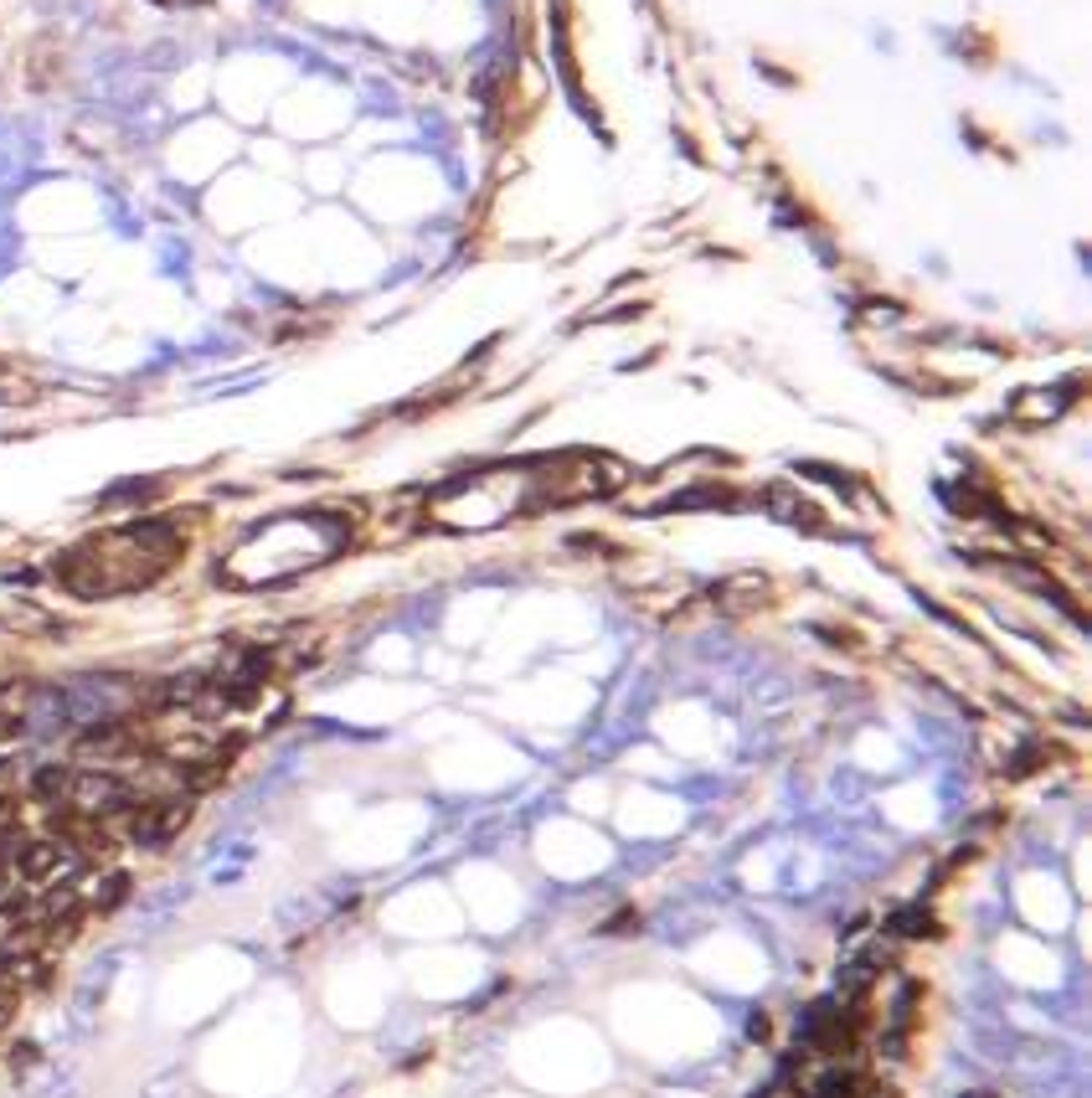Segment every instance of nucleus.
<instances>
[{"label":"nucleus","instance_id":"2","mask_svg":"<svg viewBox=\"0 0 1092 1098\" xmlns=\"http://www.w3.org/2000/svg\"><path fill=\"white\" fill-rule=\"evenodd\" d=\"M886 934L892 939H933V913L923 903H902V908H892Z\"/></svg>","mask_w":1092,"mask_h":1098},{"label":"nucleus","instance_id":"1","mask_svg":"<svg viewBox=\"0 0 1092 1098\" xmlns=\"http://www.w3.org/2000/svg\"><path fill=\"white\" fill-rule=\"evenodd\" d=\"M804 1098H861V1073L850 1063H824L804 1083Z\"/></svg>","mask_w":1092,"mask_h":1098},{"label":"nucleus","instance_id":"3","mask_svg":"<svg viewBox=\"0 0 1092 1098\" xmlns=\"http://www.w3.org/2000/svg\"><path fill=\"white\" fill-rule=\"evenodd\" d=\"M861 1098H902L892 1083H861Z\"/></svg>","mask_w":1092,"mask_h":1098}]
</instances>
